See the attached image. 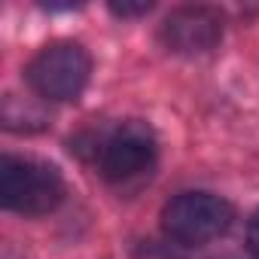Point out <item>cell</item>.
Listing matches in <instances>:
<instances>
[{
    "instance_id": "3",
    "label": "cell",
    "mask_w": 259,
    "mask_h": 259,
    "mask_svg": "<svg viewBox=\"0 0 259 259\" xmlns=\"http://www.w3.org/2000/svg\"><path fill=\"white\" fill-rule=\"evenodd\" d=\"M232 226V204L213 192H183L162 210V229L171 241L195 247L220 238Z\"/></svg>"
},
{
    "instance_id": "2",
    "label": "cell",
    "mask_w": 259,
    "mask_h": 259,
    "mask_svg": "<svg viewBox=\"0 0 259 259\" xmlns=\"http://www.w3.org/2000/svg\"><path fill=\"white\" fill-rule=\"evenodd\" d=\"M89 73H92V58L73 40H55L43 46L28 64V82L46 101L79 98L89 82Z\"/></svg>"
},
{
    "instance_id": "5",
    "label": "cell",
    "mask_w": 259,
    "mask_h": 259,
    "mask_svg": "<svg viewBox=\"0 0 259 259\" xmlns=\"http://www.w3.org/2000/svg\"><path fill=\"white\" fill-rule=\"evenodd\" d=\"M223 37V16L210 7H180L162 22V43L177 55H204Z\"/></svg>"
},
{
    "instance_id": "4",
    "label": "cell",
    "mask_w": 259,
    "mask_h": 259,
    "mask_svg": "<svg viewBox=\"0 0 259 259\" xmlns=\"http://www.w3.org/2000/svg\"><path fill=\"white\" fill-rule=\"evenodd\" d=\"M95 156L101 174L113 183H122L150 171L156 159V138L144 122H125L101 141Z\"/></svg>"
},
{
    "instance_id": "7",
    "label": "cell",
    "mask_w": 259,
    "mask_h": 259,
    "mask_svg": "<svg viewBox=\"0 0 259 259\" xmlns=\"http://www.w3.org/2000/svg\"><path fill=\"white\" fill-rule=\"evenodd\" d=\"M247 247L253 250V256H259V210L247 223Z\"/></svg>"
},
{
    "instance_id": "6",
    "label": "cell",
    "mask_w": 259,
    "mask_h": 259,
    "mask_svg": "<svg viewBox=\"0 0 259 259\" xmlns=\"http://www.w3.org/2000/svg\"><path fill=\"white\" fill-rule=\"evenodd\" d=\"M110 10H113L116 16H122V19H132V16H144V13H150L153 4H150V0H141V4H113Z\"/></svg>"
},
{
    "instance_id": "1",
    "label": "cell",
    "mask_w": 259,
    "mask_h": 259,
    "mask_svg": "<svg viewBox=\"0 0 259 259\" xmlns=\"http://www.w3.org/2000/svg\"><path fill=\"white\" fill-rule=\"evenodd\" d=\"M64 198L61 174L37 159L4 156L0 162V201L22 217L52 213Z\"/></svg>"
}]
</instances>
